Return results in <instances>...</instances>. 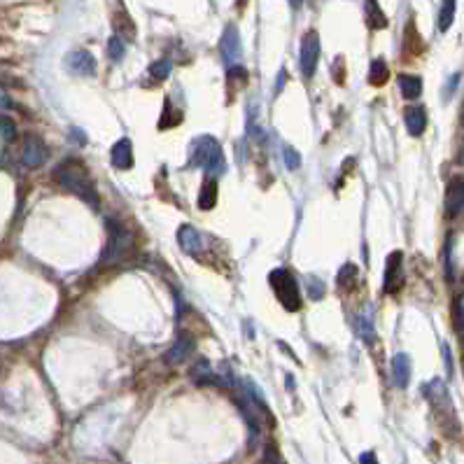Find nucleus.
<instances>
[{
    "mask_svg": "<svg viewBox=\"0 0 464 464\" xmlns=\"http://www.w3.org/2000/svg\"><path fill=\"white\" fill-rule=\"evenodd\" d=\"M54 180L66 191H70V194H75L82 198V201H86L91 208H98L101 201L94 189V182L89 180V173H86V168L79 162H75V159H68V162H63L56 168Z\"/></svg>",
    "mask_w": 464,
    "mask_h": 464,
    "instance_id": "1",
    "label": "nucleus"
},
{
    "mask_svg": "<svg viewBox=\"0 0 464 464\" xmlns=\"http://www.w3.org/2000/svg\"><path fill=\"white\" fill-rule=\"evenodd\" d=\"M189 166L205 168L210 175H220L227 171V162H224L222 145L213 135H201L194 140V145L189 149Z\"/></svg>",
    "mask_w": 464,
    "mask_h": 464,
    "instance_id": "2",
    "label": "nucleus"
},
{
    "mask_svg": "<svg viewBox=\"0 0 464 464\" xmlns=\"http://www.w3.org/2000/svg\"><path fill=\"white\" fill-rule=\"evenodd\" d=\"M268 283H271V287H273L276 297H278L280 303H283V308H285V310H290V313H294V310H299V308H301L299 283H297V280H294V276L290 273V271H285V268H276V271H271Z\"/></svg>",
    "mask_w": 464,
    "mask_h": 464,
    "instance_id": "3",
    "label": "nucleus"
},
{
    "mask_svg": "<svg viewBox=\"0 0 464 464\" xmlns=\"http://www.w3.org/2000/svg\"><path fill=\"white\" fill-rule=\"evenodd\" d=\"M108 231H110V241H108L106 252H103V257H101V264H108V261L117 264V261H122L131 250V234L115 220H108Z\"/></svg>",
    "mask_w": 464,
    "mask_h": 464,
    "instance_id": "4",
    "label": "nucleus"
},
{
    "mask_svg": "<svg viewBox=\"0 0 464 464\" xmlns=\"http://www.w3.org/2000/svg\"><path fill=\"white\" fill-rule=\"evenodd\" d=\"M425 397L431 402V409H434V413L438 415V418H443V415H446V420H451L453 425L460 429L458 418H455V409L451 404V397H448V390L443 387L441 380H431L429 385L425 387ZM448 429H451V425H448Z\"/></svg>",
    "mask_w": 464,
    "mask_h": 464,
    "instance_id": "5",
    "label": "nucleus"
},
{
    "mask_svg": "<svg viewBox=\"0 0 464 464\" xmlns=\"http://www.w3.org/2000/svg\"><path fill=\"white\" fill-rule=\"evenodd\" d=\"M319 59V35L315 30H308L301 40V54H299V66L303 77H313Z\"/></svg>",
    "mask_w": 464,
    "mask_h": 464,
    "instance_id": "6",
    "label": "nucleus"
},
{
    "mask_svg": "<svg viewBox=\"0 0 464 464\" xmlns=\"http://www.w3.org/2000/svg\"><path fill=\"white\" fill-rule=\"evenodd\" d=\"M404 254L402 252H392L387 257V266H385V285H383V290L387 294H395L402 290L404 285Z\"/></svg>",
    "mask_w": 464,
    "mask_h": 464,
    "instance_id": "7",
    "label": "nucleus"
},
{
    "mask_svg": "<svg viewBox=\"0 0 464 464\" xmlns=\"http://www.w3.org/2000/svg\"><path fill=\"white\" fill-rule=\"evenodd\" d=\"M47 157H50V149H47V145L40 138H26V142H23V149H21V164L26 166V168H38V166H43L47 162Z\"/></svg>",
    "mask_w": 464,
    "mask_h": 464,
    "instance_id": "8",
    "label": "nucleus"
},
{
    "mask_svg": "<svg viewBox=\"0 0 464 464\" xmlns=\"http://www.w3.org/2000/svg\"><path fill=\"white\" fill-rule=\"evenodd\" d=\"M220 52H222V61L231 68V63L241 59V35H238L236 26H227V30L222 33L220 40Z\"/></svg>",
    "mask_w": 464,
    "mask_h": 464,
    "instance_id": "9",
    "label": "nucleus"
},
{
    "mask_svg": "<svg viewBox=\"0 0 464 464\" xmlns=\"http://www.w3.org/2000/svg\"><path fill=\"white\" fill-rule=\"evenodd\" d=\"M66 68L79 77H94L96 75V59L84 50L70 52L66 56Z\"/></svg>",
    "mask_w": 464,
    "mask_h": 464,
    "instance_id": "10",
    "label": "nucleus"
},
{
    "mask_svg": "<svg viewBox=\"0 0 464 464\" xmlns=\"http://www.w3.org/2000/svg\"><path fill=\"white\" fill-rule=\"evenodd\" d=\"M446 210L451 217H455L458 213L464 210V178L458 175V178H453L448 182L446 187Z\"/></svg>",
    "mask_w": 464,
    "mask_h": 464,
    "instance_id": "11",
    "label": "nucleus"
},
{
    "mask_svg": "<svg viewBox=\"0 0 464 464\" xmlns=\"http://www.w3.org/2000/svg\"><path fill=\"white\" fill-rule=\"evenodd\" d=\"M409 380H411V359L406 353H399L392 359V383L399 390H404L409 387Z\"/></svg>",
    "mask_w": 464,
    "mask_h": 464,
    "instance_id": "12",
    "label": "nucleus"
},
{
    "mask_svg": "<svg viewBox=\"0 0 464 464\" xmlns=\"http://www.w3.org/2000/svg\"><path fill=\"white\" fill-rule=\"evenodd\" d=\"M194 348H196V341L191 339V336H187V334H182L180 339H178V343L168 350L166 353V364H180V362H185V357H189L191 353H194Z\"/></svg>",
    "mask_w": 464,
    "mask_h": 464,
    "instance_id": "13",
    "label": "nucleus"
},
{
    "mask_svg": "<svg viewBox=\"0 0 464 464\" xmlns=\"http://www.w3.org/2000/svg\"><path fill=\"white\" fill-rule=\"evenodd\" d=\"M110 159L115 168H131L133 166V145L129 138H122L110 149Z\"/></svg>",
    "mask_w": 464,
    "mask_h": 464,
    "instance_id": "14",
    "label": "nucleus"
},
{
    "mask_svg": "<svg viewBox=\"0 0 464 464\" xmlns=\"http://www.w3.org/2000/svg\"><path fill=\"white\" fill-rule=\"evenodd\" d=\"M178 243L182 245V250H185L187 254H198V250L203 247V238L194 227L185 224V227H180V231H178Z\"/></svg>",
    "mask_w": 464,
    "mask_h": 464,
    "instance_id": "15",
    "label": "nucleus"
},
{
    "mask_svg": "<svg viewBox=\"0 0 464 464\" xmlns=\"http://www.w3.org/2000/svg\"><path fill=\"white\" fill-rule=\"evenodd\" d=\"M355 332L359 334V339L371 343L375 339V327H373V310L371 308H364L362 313L357 315L355 319Z\"/></svg>",
    "mask_w": 464,
    "mask_h": 464,
    "instance_id": "16",
    "label": "nucleus"
},
{
    "mask_svg": "<svg viewBox=\"0 0 464 464\" xmlns=\"http://www.w3.org/2000/svg\"><path fill=\"white\" fill-rule=\"evenodd\" d=\"M404 122L411 135H422V131H425V126H427V112L422 108H409L404 112Z\"/></svg>",
    "mask_w": 464,
    "mask_h": 464,
    "instance_id": "17",
    "label": "nucleus"
},
{
    "mask_svg": "<svg viewBox=\"0 0 464 464\" xmlns=\"http://www.w3.org/2000/svg\"><path fill=\"white\" fill-rule=\"evenodd\" d=\"M364 7H366V23H369L371 30H383L387 28V17L385 12L380 10L378 0H364Z\"/></svg>",
    "mask_w": 464,
    "mask_h": 464,
    "instance_id": "18",
    "label": "nucleus"
},
{
    "mask_svg": "<svg viewBox=\"0 0 464 464\" xmlns=\"http://www.w3.org/2000/svg\"><path fill=\"white\" fill-rule=\"evenodd\" d=\"M215 203H217V180H215V175H213V178L205 180V185L201 187L198 208H201V210H213Z\"/></svg>",
    "mask_w": 464,
    "mask_h": 464,
    "instance_id": "19",
    "label": "nucleus"
},
{
    "mask_svg": "<svg viewBox=\"0 0 464 464\" xmlns=\"http://www.w3.org/2000/svg\"><path fill=\"white\" fill-rule=\"evenodd\" d=\"M399 89H402L404 98H418L422 94V79L418 75H402L399 77Z\"/></svg>",
    "mask_w": 464,
    "mask_h": 464,
    "instance_id": "20",
    "label": "nucleus"
},
{
    "mask_svg": "<svg viewBox=\"0 0 464 464\" xmlns=\"http://www.w3.org/2000/svg\"><path fill=\"white\" fill-rule=\"evenodd\" d=\"M387 77H390V68H387L385 59H373L369 66V82L373 86H383L387 82Z\"/></svg>",
    "mask_w": 464,
    "mask_h": 464,
    "instance_id": "21",
    "label": "nucleus"
},
{
    "mask_svg": "<svg viewBox=\"0 0 464 464\" xmlns=\"http://www.w3.org/2000/svg\"><path fill=\"white\" fill-rule=\"evenodd\" d=\"M453 19H455V0H443L441 12H438V30L446 33L453 26Z\"/></svg>",
    "mask_w": 464,
    "mask_h": 464,
    "instance_id": "22",
    "label": "nucleus"
},
{
    "mask_svg": "<svg viewBox=\"0 0 464 464\" xmlns=\"http://www.w3.org/2000/svg\"><path fill=\"white\" fill-rule=\"evenodd\" d=\"M171 70H173L171 59H159L149 66V75L154 79H166L168 75H171Z\"/></svg>",
    "mask_w": 464,
    "mask_h": 464,
    "instance_id": "23",
    "label": "nucleus"
},
{
    "mask_svg": "<svg viewBox=\"0 0 464 464\" xmlns=\"http://www.w3.org/2000/svg\"><path fill=\"white\" fill-rule=\"evenodd\" d=\"M124 52H126L124 40L119 38V35H112L108 40V56H110L112 61H122L124 59Z\"/></svg>",
    "mask_w": 464,
    "mask_h": 464,
    "instance_id": "24",
    "label": "nucleus"
},
{
    "mask_svg": "<svg viewBox=\"0 0 464 464\" xmlns=\"http://www.w3.org/2000/svg\"><path fill=\"white\" fill-rule=\"evenodd\" d=\"M306 287H308V297L313 299V301L324 299V283H322V280L308 278V280H306Z\"/></svg>",
    "mask_w": 464,
    "mask_h": 464,
    "instance_id": "25",
    "label": "nucleus"
},
{
    "mask_svg": "<svg viewBox=\"0 0 464 464\" xmlns=\"http://www.w3.org/2000/svg\"><path fill=\"white\" fill-rule=\"evenodd\" d=\"M355 278H357V266H355V264H346V266L339 271V278H336V280H339L341 287H348Z\"/></svg>",
    "mask_w": 464,
    "mask_h": 464,
    "instance_id": "26",
    "label": "nucleus"
},
{
    "mask_svg": "<svg viewBox=\"0 0 464 464\" xmlns=\"http://www.w3.org/2000/svg\"><path fill=\"white\" fill-rule=\"evenodd\" d=\"M227 77H229V84H241V86L247 84V70L243 66H231Z\"/></svg>",
    "mask_w": 464,
    "mask_h": 464,
    "instance_id": "27",
    "label": "nucleus"
},
{
    "mask_svg": "<svg viewBox=\"0 0 464 464\" xmlns=\"http://www.w3.org/2000/svg\"><path fill=\"white\" fill-rule=\"evenodd\" d=\"M283 157H285V164H287L290 171H297V168L301 166V157H299V152L294 149V147H285Z\"/></svg>",
    "mask_w": 464,
    "mask_h": 464,
    "instance_id": "28",
    "label": "nucleus"
},
{
    "mask_svg": "<svg viewBox=\"0 0 464 464\" xmlns=\"http://www.w3.org/2000/svg\"><path fill=\"white\" fill-rule=\"evenodd\" d=\"M14 135H17V126H14V124H12V119L5 115V117H3V140H5V142H10V140L14 138Z\"/></svg>",
    "mask_w": 464,
    "mask_h": 464,
    "instance_id": "29",
    "label": "nucleus"
},
{
    "mask_svg": "<svg viewBox=\"0 0 464 464\" xmlns=\"http://www.w3.org/2000/svg\"><path fill=\"white\" fill-rule=\"evenodd\" d=\"M359 462H375V453H364L362 458H359Z\"/></svg>",
    "mask_w": 464,
    "mask_h": 464,
    "instance_id": "30",
    "label": "nucleus"
},
{
    "mask_svg": "<svg viewBox=\"0 0 464 464\" xmlns=\"http://www.w3.org/2000/svg\"><path fill=\"white\" fill-rule=\"evenodd\" d=\"M70 135H75V140H77V142H84V140H86V138H84V135H82V131H79V129H75V131H70Z\"/></svg>",
    "mask_w": 464,
    "mask_h": 464,
    "instance_id": "31",
    "label": "nucleus"
},
{
    "mask_svg": "<svg viewBox=\"0 0 464 464\" xmlns=\"http://www.w3.org/2000/svg\"><path fill=\"white\" fill-rule=\"evenodd\" d=\"M292 5H294V7H299V5H301V0H292Z\"/></svg>",
    "mask_w": 464,
    "mask_h": 464,
    "instance_id": "32",
    "label": "nucleus"
},
{
    "mask_svg": "<svg viewBox=\"0 0 464 464\" xmlns=\"http://www.w3.org/2000/svg\"><path fill=\"white\" fill-rule=\"evenodd\" d=\"M460 162L464 164V149H462V154H460Z\"/></svg>",
    "mask_w": 464,
    "mask_h": 464,
    "instance_id": "33",
    "label": "nucleus"
}]
</instances>
